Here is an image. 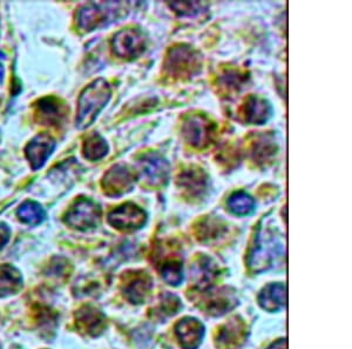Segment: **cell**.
<instances>
[{
	"instance_id": "cell-18",
	"label": "cell",
	"mask_w": 352,
	"mask_h": 349,
	"mask_svg": "<svg viewBox=\"0 0 352 349\" xmlns=\"http://www.w3.org/2000/svg\"><path fill=\"white\" fill-rule=\"evenodd\" d=\"M21 275L14 267L0 266V297L16 293L21 288Z\"/></svg>"
},
{
	"instance_id": "cell-29",
	"label": "cell",
	"mask_w": 352,
	"mask_h": 349,
	"mask_svg": "<svg viewBox=\"0 0 352 349\" xmlns=\"http://www.w3.org/2000/svg\"><path fill=\"white\" fill-rule=\"evenodd\" d=\"M4 79V67L3 65L0 64V83Z\"/></svg>"
},
{
	"instance_id": "cell-10",
	"label": "cell",
	"mask_w": 352,
	"mask_h": 349,
	"mask_svg": "<svg viewBox=\"0 0 352 349\" xmlns=\"http://www.w3.org/2000/svg\"><path fill=\"white\" fill-rule=\"evenodd\" d=\"M67 109L56 98H44L36 104V116L38 123L46 126H59L63 124Z\"/></svg>"
},
{
	"instance_id": "cell-12",
	"label": "cell",
	"mask_w": 352,
	"mask_h": 349,
	"mask_svg": "<svg viewBox=\"0 0 352 349\" xmlns=\"http://www.w3.org/2000/svg\"><path fill=\"white\" fill-rule=\"evenodd\" d=\"M54 147H56V142L47 134L36 136L25 149L26 157H28L32 169L36 171V169H41V166L47 160L48 157L52 154Z\"/></svg>"
},
{
	"instance_id": "cell-25",
	"label": "cell",
	"mask_w": 352,
	"mask_h": 349,
	"mask_svg": "<svg viewBox=\"0 0 352 349\" xmlns=\"http://www.w3.org/2000/svg\"><path fill=\"white\" fill-rule=\"evenodd\" d=\"M170 8L175 10L176 13H179L180 16H195L200 12L202 4L195 3V1H186V3H172Z\"/></svg>"
},
{
	"instance_id": "cell-27",
	"label": "cell",
	"mask_w": 352,
	"mask_h": 349,
	"mask_svg": "<svg viewBox=\"0 0 352 349\" xmlns=\"http://www.w3.org/2000/svg\"><path fill=\"white\" fill-rule=\"evenodd\" d=\"M8 239H10V229L4 224H0V249L8 244Z\"/></svg>"
},
{
	"instance_id": "cell-8",
	"label": "cell",
	"mask_w": 352,
	"mask_h": 349,
	"mask_svg": "<svg viewBox=\"0 0 352 349\" xmlns=\"http://www.w3.org/2000/svg\"><path fill=\"white\" fill-rule=\"evenodd\" d=\"M214 125L204 116H190L182 127L184 140L197 149H202L212 140Z\"/></svg>"
},
{
	"instance_id": "cell-7",
	"label": "cell",
	"mask_w": 352,
	"mask_h": 349,
	"mask_svg": "<svg viewBox=\"0 0 352 349\" xmlns=\"http://www.w3.org/2000/svg\"><path fill=\"white\" fill-rule=\"evenodd\" d=\"M107 220L109 225L116 229L121 231H134L141 229L146 224L147 215L144 209L129 202L113 209L112 212L109 213Z\"/></svg>"
},
{
	"instance_id": "cell-11",
	"label": "cell",
	"mask_w": 352,
	"mask_h": 349,
	"mask_svg": "<svg viewBox=\"0 0 352 349\" xmlns=\"http://www.w3.org/2000/svg\"><path fill=\"white\" fill-rule=\"evenodd\" d=\"M176 337L184 349H197L204 335V327L194 317H184L175 327Z\"/></svg>"
},
{
	"instance_id": "cell-24",
	"label": "cell",
	"mask_w": 352,
	"mask_h": 349,
	"mask_svg": "<svg viewBox=\"0 0 352 349\" xmlns=\"http://www.w3.org/2000/svg\"><path fill=\"white\" fill-rule=\"evenodd\" d=\"M162 277L166 282L169 285L177 286L182 282L184 275H182V265L180 262L172 261L164 264L162 267Z\"/></svg>"
},
{
	"instance_id": "cell-6",
	"label": "cell",
	"mask_w": 352,
	"mask_h": 349,
	"mask_svg": "<svg viewBox=\"0 0 352 349\" xmlns=\"http://www.w3.org/2000/svg\"><path fill=\"white\" fill-rule=\"evenodd\" d=\"M169 169L168 161L156 153L146 154L139 161L141 179L151 186L164 185V182H167Z\"/></svg>"
},
{
	"instance_id": "cell-20",
	"label": "cell",
	"mask_w": 352,
	"mask_h": 349,
	"mask_svg": "<svg viewBox=\"0 0 352 349\" xmlns=\"http://www.w3.org/2000/svg\"><path fill=\"white\" fill-rule=\"evenodd\" d=\"M151 289V280L146 275L134 277L124 288V294L133 304H141Z\"/></svg>"
},
{
	"instance_id": "cell-23",
	"label": "cell",
	"mask_w": 352,
	"mask_h": 349,
	"mask_svg": "<svg viewBox=\"0 0 352 349\" xmlns=\"http://www.w3.org/2000/svg\"><path fill=\"white\" fill-rule=\"evenodd\" d=\"M276 154V145L267 138H262L252 147V157L257 162H265Z\"/></svg>"
},
{
	"instance_id": "cell-2",
	"label": "cell",
	"mask_w": 352,
	"mask_h": 349,
	"mask_svg": "<svg viewBox=\"0 0 352 349\" xmlns=\"http://www.w3.org/2000/svg\"><path fill=\"white\" fill-rule=\"evenodd\" d=\"M122 3H89L80 8L76 14L78 26L84 31H93L96 28L111 24L120 17L124 11Z\"/></svg>"
},
{
	"instance_id": "cell-5",
	"label": "cell",
	"mask_w": 352,
	"mask_h": 349,
	"mask_svg": "<svg viewBox=\"0 0 352 349\" xmlns=\"http://www.w3.org/2000/svg\"><path fill=\"white\" fill-rule=\"evenodd\" d=\"M146 47L144 34L135 28H127L116 33L112 39L113 53L122 59H135Z\"/></svg>"
},
{
	"instance_id": "cell-4",
	"label": "cell",
	"mask_w": 352,
	"mask_h": 349,
	"mask_svg": "<svg viewBox=\"0 0 352 349\" xmlns=\"http://www.w3.org/2000/svg\"><path fill=\"white\" fill-rule=\"evenodd\" d=\"M101 211L96 202L88 199H80L68 211L65 222L76 229H94L99 225Z\"/></svg>"
},
{
	"instance_id": "cell-17",
	"label": "cell",
	"mask_w": 352,
	"mask_h": 349,
	"mask_svg": "<svg viewBox=\"0 0 352 349\" xmlns=\"http://www.w3.org/2000/svg\"><path fill=\"white\" fill-rule=\"evenodd\" d=\"M261 307L268 312H276L285 305V286L272 284L261 292L258 297Z\"/></svg>"
},
{
	"instance_id": "cell-3",
	"label": "cell",
	"mask_w": 352,
	"mask_h": 349,
	"mask_svg": "<svg viewBox=\"0 0 352 349\" xmlns=\"http://www.w3.org/2000/svg\"><path fill=\"white\" fill-rule=\"evenodd\" d=\"M164 67L175 78H189L201 70L200 54L188 45H177L169 50Z\"/></svg>"
},
{
	"instance_id": "cell-26",
	"label": "cell",
	"mask_w": 352,
	"mask_h": 349,
	"mask_svg": "<svg viewBox=\"0 0 352 349\" xmlns=\"http://www.w3.org/2000/svg\"><path fill=\"white\" fill-rule=\"evenodd\" d=\"M244 76V74H241L236 71H227L221 78V81L223 86L228 87V89H237L245 81Z\"/></svg>"
},
{
	"instance_id": "cell-9",
	"label": "cell",
	"mask_w": 352,
	"mask_h": 349,
	"mask_svg": "<svg viewBox=\"0 0 352 349\" xmlns=\"http://www.w3.org/2000/svg\"><path fill=\"white\" fill-rule=\"evenodd\" d=\"M134 185V176L127 167L116 165L102 179V189L109 197H120L129 192Z\"/></svg>"
},
{
	"instance_id": "cell-21",
	"label": "cell",
	"mask_w": 352,
	"mask_h": 349,
	"mask_svg": "<svg viewBox=\"0 0 352 349\" xmlns=\"http://www.w3.org/2000/svg\"><path fill=\"white\" fill-rule=\"evenodd\" d=\"M228 207L236 215H248L254 211L255 201L245 192H236L229 198Z\"/></svg>"
},
{
	"instance_id": "cell-1",
	"label": "cell",
	"mask_w": 352,
	"mask_h": 349,
	"mask_svg": "<svg viewBox=\"0 0 352 349\" xmlns=\"http://www.w3.org/2000/svg\"><path fill=\"white\" fill-rule=\"evenodd\" d=\"M111 96V86L104 79H98L87 86L81 93L78 101L76 127L84 129L89 125H92L98 114L101 112V109L109 104Z\"/></svg>"
},
{
	"instance_id": "cell-14",
	"label": "cell",
	"mask_w": 352,
	"mask_h": 349,
	"mask_svg": "<svg viewBox=\"0 0 352 349\" xmlns=\"http://www.w3.org/2000/svg\"><path fill=\"white\" fill-rule=\"evenodd\" d=\"M280 246L277 244L276 239L268 237L265 234H261L256 241V247L252 255V261H250V266L254 269H260V266L264 268L265 266L270 264V261L276 257L275 254L277 253V248H280Z\"/></svg>"
},
{
	"instance_id": "cell-16",
	"label": "cell",
	"mask_w": 352,
	"mask_h": 349,
	"mask_svg": "<svg viewBox=\"0 0 352 349\" xmlns=\"http://www.w3.org/2000/svg\"><path fill=\"white\" fill-rule=\"evenodd\" d=\"M76 327L88 335H98L104 327V314L86 306L76 313Z\"/></svg>"
},
{
	"instance_id": "cell-15",
	"label": "cell",
	"mask_w": 352,
	"mask_h": 349,
	"mask_svg": "<svg viewBox=\"0 0 352 349\" xmlns=\"http://www.w3.org/2000/svg\"><path fill=\"white\" fill-rule=\"evenodd\" d=\"M179 186L190 197H200L207 189L208 177L201 169H189L181 173Z\"/></svg>"
},
{
	"instance_id": "cell-28",
	"label": "cell",
	"mask_w": 352,
	"mask_h": 349,
	"mask_svg": "<svg viewBox=\"0 0 352 349\" xmlns=\"http://www.w3.org/2000/svg\"><path fill=\"white\" fill-rule=\"evenodd\" d=\"M268 349H287V340L280 339L278 341L272 343Z\"/></svg>"
},
{
	"instance_id": "cell-19",
	"label": "cell",
	"mask_w": 352,
	"mask_h": 349,
	"mask_svg": "<svg viewBox=\"0 0 352 349\" xmlns=\"http://www.w3.org/2000/svg\"><path fill=\"white\" fill-rule=\"evenodd\" d=\"M82 153L88 160H100L109 153V145L101 136L93 133L85 140Z\"/></svg>"
},
{
	"instance_id": "cell-13",
	"label": "cell",
	"mask_w": 352,
	"mask_h": 349,
	"mask_svg": "<svg viewBox=\"0 0 352 349\" xmlns=\"http://www.w3.org/2000/svg\"><path fill=\"white\" fill-rule=\"evenodd\" d=\"M241 116L248 124L262 125L272 116V106L260 96H250L241 109Z\"/></svg>"
},
{
	"instance_id": "cell-22",
	"label": "cell",
	"mask_w": 352,
	"mask_h": 349,
	"mask_svg": "<svg viewBox=\"0 0 352 349\" xmlns=\"http://www.w3.org/2000/svg\"><path fill=\"white\" fill-rule=\"evenodd\" d=\"M18 217L21 221H24L28 225H38L45 219L44 209L41 206L33 201H26L21 209H18Z\"/></svg>"
}]
</instances>
